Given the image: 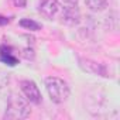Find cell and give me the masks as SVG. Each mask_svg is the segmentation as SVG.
I'll return each instance as SVG.
<instances>
[{"label":"cell","instance_id":"obj_1","mask_svg":"<svg viewBox=\"0 0 120 120\" xmlns=\"http://www.w3.org/2000/svg\"><path fill=\"white\" fill-rule=\"evenodd\" d=\"M44 85L49 99L54 103H64L71 95V89L68 83L58 76H47L44 81Z\"/></svg>","mask_w":120,"mask_h":120},{"label":"cell","instance_id":"obj_2","mask_svg":"<svg viewBox=\"0 0 120 120\" xmlns=\"http://www.w3.org/2000/svg\"><path fill=\"white\" fill-rule=\"evenodd\" d=\"M31 113L28 103L17 95H11L7 99L4 119H26Z\"/></svg>","mask_w":120,"mask_h":120},{"label":"cell","instance_id":"obj_3","mask_svg":"<svg viewBox=\"0 0 120 120\" xmlns=\"http://www.w3.org/2000/svg\"><path fill=\"white\" fill-rule=\"evenodd\" d=\"M20 90L23 93V96L30 102V103H34V105H38L41 103V92L37 86V83L34 81H30V79H23L20 81Z\"/></svg>","mask_w":120,"mask_h":120},{"label":"cell","instance_id":"obj_4","mask_svg":"<svg viewBox=\"0 0 120 120\" xmlns=\"http://www.w3.org/2000/svg\"><path fill=\"white\" fill-rule=\"evenodd\" d=\"M38 11L47 19H55L61 11V4L58 0H40Z\"/></svg>","mask_w":120,"mask_h":120},{"label":"cell","instance_id":"obj_5","mask_svg":"<svg viewBox=\"0 0 120 120\" xmlns=\"http://www.w3.org/2000/svg\"><path fill=\"white\" fill-rule=\"evenodd\" d=\"M79 65L81 68H83L86 72H90V74H96V75H102V76H109L107 72H106V68L102 65V64H96V62H92L89 59H79Z\"/></svg>","mask_w":120,"mask_h":120},{"label":"cell","instance_id":"obj_6","mask_svg":"<svg viewBox=\"0 0 120 120\" xmlns=\"http://www.w3.org/2000/svg\"><path fill=\"white\" fill-rule=\"evenodd\" d=\"M0 59H2L4 64L10 65V67H14L19 62L17 56L13 54L11 48L7 47V45H0Z\"/></svg>","mask_w":120,"mask_h":120},{"label":"cell","instance_id":"obj_7","mask_svg":"<svg viewBox=\"0 0 120 120\" xmlns=\"http://www.w3.org/2000/svg\"><path fill=\"white\" fill-rule=\"evenodd\" d=\"M85 4L92 11H102L107 7L109 0H85Z\"/></svg>","mask_w":120,"mask_h":120},{"label":"cell","instance_id":"obj_8","mask_svg":"<svg viewBox=\"0 0 120 120\" xmlns=\"http://www.w3.org/2000/svg\"><path fill=\"white\" fill-rule=\"evenodd\" d=\"M19 24H20L23 28H26V30H31V31H38V30H41V24H38L37 21L30 20V19H23V20H20Z\"/></svg>","mask_w":120,"mask_h":120},{"label":"cell","instance_id":"obj_9","mask_svg":"<svg viewBox=\"0 0 120 120\" xmlns=\"http://www.w3.org/2000/svg\"><path fill=\"white\" fill-rule=\"evenodd\" d=\"M62 17H64L65 21H68V23H75L74 19H78V10L75 9V6H71V7H68V9L62 13Z\"/></svg>","mask_w":120,"mask_h":120},{"label":"cell","instance_id":"obj_10","mask_svg":"<svg viewBox=\"0 0 120 120\" xmlns=\"http://www.w3.org/2000/svg\"><path fill=\"white\" fill-rule=\"evenodd\" d=\"M11 3H13L16 7L23 9V7H26V4H27V0H11Z\"/></svg>","mask_w":120,"mask_h":120},{"label":"cell","instance_id":"obj_11","mask_svg":"<svg viewBox=\"0 0 120 120\" xmlns=\"http://www.w3.org/2000/svg\"><path fill=\"white\" fill-rule=\"evenodd\" d=\"M62 2H64L65 4H69V6H76L78 0H62Z\"/></svg>","mask_w":120,"mask_h":120},{"label":"cell","instance_id":"obj_12","mask_svg":"<svg viewBox=\"0 0 120 120\" xmlns=\"http://www.w3.org/2000/svg\"><path fill=\"white\" fill-rule=\"evenodd\" d=\"M7 23H9V19L0 16V26H4V24H7Z\"/></svg>","mask_w":120,"mask_h":120}]
</instances>
